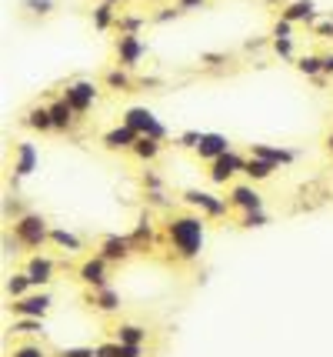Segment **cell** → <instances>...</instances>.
I'll return each instance as SVG.
<instances>
[{
    "mask_svg": "<svg viewBox=\"0 0 333 357\" xmlns=\"http://www.w3.org/2000/svg\"><path fill=\"white\" fill-rule=\"evenodd\" d=\"M164 234L177 260H197L200 251H203V240H207V217L197 210L170 214L164 224Z\"/></svg>",
    "mask_w": 333,
    "mask_h": 357,
    "instance_id": "obj_1",
    "label": "cell"
},
{
    "mask_svg": "<svg viewBox=\"0 0 333 357\" xmlns=\"http://www.w3.org/2000/svg\"><path fill=\"white\" fill-rule=\"evenodd\" d=\"M50 227L44 214H24L20 221H14V238L20 240V247H31V251H40L44 244H50Z\"/></svg>",
    "mask_w": 333,
    "mask_h": 357,
    "instance_id": "obj_2",
    "label": "cell"
},
{
    "mask_svg": "<svg viewBox=\"0 0 333 357\" xmlns=\"http://www.w3.org/2000/svg\"><path fill=\"white\" fill-rule=\"evenodd\" d=\"M120 124H127V127L137 131L140 137L160 140V144L166 140V127L160 124V117H157L150 107H127V110H123V117H120Z\"/></svg>",
    "mask_w": 333,
    "mask_h": 357,
    "instance_id": "obj_3",
    "label": "cell"
},
{
    "mask_svg": "<svg viewBox=\"0 0 333 357\" xmlns=\"http://www.w3.org/2000/svg\"><path fill=\"white\" fill-rule=\"evenodd\" d=\"M180 201L187 207H194L197 214H203L207 221H214V217H227V210H230V204H227V197H216V194H210V190H183Z\"/></svg>",
    "mask_w": 333,
    "mask_h": 357,
    "instance_id": "obj_4",
    "label": "cell"
},
{
    "mask_svg": "<svg viewBox=\"0 0 333 357\" xmlns=\"http://www.w3.org/2000/svg\"><path fill=\"white\" fill-rule=\"evenodd\" d=\"M114 53H117V67H140V60L147 57V40L140 34H120L114 44Z\"/></svg>",
    "mask_w": 333,
    "mask_h": 357,
    "instance_id": "obj_5",
    "label": "cell"
},
{
    "mask_svg": "<svg viewBox=\"0 0 333 357\" xmlns=\"http://www.w3.org/2000/svg\"><path fill=\"white\" fill-rule=\"evenodd\" d=\"M207 177H210V184H230L237 174H244V167H247V157L244 153H223V157H216L214 164H207Z\"/></svg>",
    "mask_w": 333,
    "mask_h": 357,
    "instance_id": "obj_6",
    "label": "cell"
},
{
    "mask_svg": "<svg viewBox=\"0 0 333 357\" xmlns=\"http://www.w3.org/2000/svg\"><path fill=\"white\" fill-rule=\"evenodd\" d=\"M97 97H100V90L94 81H74V84L64 87V101L77 110V117H83V114L97 103Z\"/></svg>",
    "mask_w": 333,
    "mask_h": 357,
    "instance_id": "obj_7",
    "label": "cell"
},
{
    "mask_svg": "<svg viewBox=\"0 0 333 357\" xmlns=\"http://www.w3.org/2000/svg\"><path fill=\"white\" fill-rule=\"evenodd\" d=\"M227 204L237 214H253V210H264V194L253 184H233L230 194H227Z\"/></svg>",
    "mask_w": 333,
    "mask_h": 357,
    "instance_id": "obj_8",
    "label": "cell"
},
{
    "mask_svg": "<svg viewBox=\"0 0 333 357\" xmlns=\"http://www.w3.org/2000/svg\"><path fill=\"white\" fill-rule=\"evenodd\" d=\"M230 151H233L230 137L214 134V131H203V134H200V144L194 147V153H197L203 164H214L216 157H223V153H230Z\"/></svg>",
    "mask_w": 333,
    "mask_h": 357,
    "instance_id": "obj_9",
    "label": "cell"
},
{
    "mask_svg": "<svg viewBox=\"0 0 333 357\" xmlns=\"http://www.w3.org/2000/svg\"><path fill=\"white\" fill-rule=\"evenodd\" d=\"M107 271H110V264H107L100 254H94L77 267V277H80V284L97 290V288H107Z\"/></svg>",
    "mask_w": 333,
    "mask_h": 357,
    "instance_id": "obj_10",
    "label": "cell"
},
{
    "mask_svg": "<svg viewBox=\"0 0 333 357\" xmlns=\"http://www.w3.org/2000/svg\"><path fill=\"white\" fill-rule=\"evenodd\" d=\"M40 167V151L33 140H20L14 147V177H31Z\"/></svg>",
    "mask_w": 333,
    "mask_h": 357,
    "instance_id": "obj_11",
    "label": "cell"
},
{
    "mask_svg": "<svg viewBox=\"0 0 333 357\" xmlns=\"http://www.w3.org/2000/svg\"><path fill=\"white\" fill-rule=\"evenodd\" d=\"M97 254L103 257L107 264H123V260H127L130 254H137V251H133L130 238H120V234H110V238H103V240H100Z\"/></svg>",
    "mask_w": 333,
    "mask_h": 357,
    "instance_id": "obj_12",
    "label": "cell"
},
{
    "mask_svg": "<svg viewBox=\"0 0 333 357\" xmlns=\"http://www.w3.org/2000/svg\"><path fill=\"white\" fill-rule=\"evenodd\" d=\"M14 314L17 317H47L50 310V294H44V290H33V294H27V297H20V301H14Z\"/></svg>",
    "mask_w": 333,
    "mask_h": 357,
    "instance_id": "obj_13",
    "label": "cell"
},
{
    "mask_svg": "<svg viewBox=\"0 0 333 357\" xmlns=\"http://www.w3.org/2000/svg\"><path fill=\"white\" fill-rule=\"evenodd\" d=\"M140 140V134L137 131H130L127 124H117V127H110L107 134L100 137V144H103V151H133V144Z\"/></svg>",
    "mask_w": 333,
    "mask_h": 357,
    "instance_id": "obj_14",
    "label": "cell"
},
{
    "mask_svg": "<svg viewBox=\"0 0 333 357\" xmlns=\"http://www.w3.org/2000/svg\"><path fill=\"white\" fill-rule=\"evenodd\" d=\"M24 271H27V277L33 281V288H47L50 281H53V271H57V264H53L50 257H44V254H33V257H27Z\"/></svg>",
    "mask_w": 333,
    "mask_h": 357,
    "instance_id": "obj_15",
    "label": "cell"
},
{
    "mask_svg": "<svg viewBox=\"0 0 333 357\" xmlns=\"http://www.w3.org/2000/svg\"><path fill=\"white\" fill-rule=\"evenodd\" d=\"M280 17L290 20L293 27H297V24H314L316 20V3L314 0H290V3H283L280 7Z\"/></svg>",
    "mask_w": 333,
    "mask_h": 357,
    "instance_id": "obj_16",
    "label": "cell"
},
{
    "mask_svg": "<svg viewBox=\"0 0 333 357\" xmlns=\"http://www.w3.org/2000/svg\"><path fill=\"white\" fill-rule=\"evenodd\" d=\"M250 153H253V157H264V160H270L277 170L297 160V153H293V151H287V147H266V144H250Z\"/></svg>",
    "mask_w": 333,
    "mask_h": 357,
    "instance_id": "obj_17",
    "label": "cell"
},
{
    "mask_svg": "<svg viewBox=\"0 0 333 357\" xmlns=\"http://www.w3.org/2000/svg\"><path fill=\"white\" fill-rule=\"evenodd\" d=\"M47 107H50V120H53V131H60V134H64V131H70V127H74V120H77V110H74V107H70L64 97H57V101L47 103Z\"/></svg>",
    "mask_w": 333,
    "mask_h": 357,
    "instance_id": "obj_18",
    "label": "cell"
},
{
    "mask_svg": "<svg viewBox=\"0 0 333 357\" xmlns=\"http://www.w3.org/2000/svg\"><path fill=\"white\" fill-rule=\"evenodd\" d=\"M24 124H27L31 131H37V134H50V131H53L50 107H31V110H27V117H24Z\"/></svg>",
    "mask_w": 333,
    "mask_h": 357,
    "instance_id": "obj_19",
    "label": "cell"
},
{
    "mask_svg": "<svg viewBox=\"0 0 333 357\" xmlns=\"http://www.w3.org/2000/svg\"><path fill=\"white\" fill-rule=\"evenodd\" d=\"M244 174H247L250 181H270V177L277 174V167H273L270 160H264V157H253V153H247V167H244Z\"/></svg>",
    "mask_w": 333,
    "mask_h": 357,
    "instance_id": "obj_20",
    "label": "cell"
},
{
    "mask_svg": "<svg viewBox=\"0 0 333 357\" xmlns=\"http://www.w3.org/2000/svg\"><path fill=\"white\" fill-rule=\"evenodd\" d=\"M94 307H97L100 314H114L117 307H120V294H117L110 284H107V288H97L94 290Z\"/></svg>",
    "mask_w": 333,
    "mask_h": 357,
    "instance_id": "obj_21",
    "label": "cell"
},
{
    "mask_svg": "<svg viewBox=\"0 0 333 357\" xmlns=\"http://www.w3.org/2000/svg\"><path fill=\"white\" fill-rule=\"evenodd\" d=\"M133 244V251H150V244H153V224H150V217H144V221L133 227V234H127Z\"/></svg>",
    "mask_w": 333,
    "mask_h": 357,
    "instance_id": "obj_22",
    "label": "cell"
},
{
    "mask_svg": "<svg viewBox=\"0 0 333 357\" xmlns=\"http://www.w3.org/2000/svg\"><path fill=\"white\" fill-rule=\"evenodd\" d=\"M160 151H164V144L160 140H150V137H140L137 144H133V157L137 160H144V164H150V160H157L160 157Z\"/></svg>",
    "mask_w": 333,
    "mask_h": 357,
    "instance_id": "obj_23",
    "label": "cell"
},
{
    "mask_svg": "<svg viewBox=\"0 0 333 357\" xmlns=\"http://www.w3.org/2000/svg\"><path fill=\"white\" fill-rule=\"evenodd\" d=\"M7 294H10L14 301H20V297H27V294H33V281L27 277V271L10 274V277H7Z\"/></svg>",
    "mask_w": 333,
    "mask_h": 357,
    "instance_id": "obj_24",
    "label": "cell"
},
{
    "mask_svg": "<svg viewBox=\"0 0 333 357\" xmlns=\"http://www.w3.org/2000/svg\"><path fill=\"white\" fill-rule=\"evenodd\" d=\"M117 17H120V14L114 10V3H103V0H100L97 7H94V27H97V31L117 27Z\"/></svg>",
    "mask_w": 333,
    "mask_h": 357,
    "instance_id": "obj_25",
    "label": "cell"
},
{
    "mask_svg": "<svg viewBox=\"0 0 333 357\" xmlns=\"http://www.w3.org/2000/svg\"><path fill=\"white\" fill-rule=\"evenodd\" d=\"M297 70L307 77H323V53H300Z\"/></svg>",
    "mask_w": 333,
    "mask_h": 357,
    "instance_id": "obj_26",
    "label": "cell"
},
{
    "mask_svg": "<svg viewBox=\"0 0 333 357\" xmlns=\"http://www.w3.org/2000/svg\"><path fill=\"white\" fill-rule=\"evenodd\" d=\"M50 244H57V247H64V251H83V240L77 234H70L64 227H53L50 231Z\"/></svg>",
    "mask_w": 333,
    "mask_h": 357,
    "instance_id": "obj_27",
    "label": "cell"
},
{
    "mask_svg": "<svg viewBox=\"0 0 333 357\" xmlns=\"http://www.w3.org/2000/svg\"><path fill=\"white\" fill-rule=\"evenodd\" d=\"M117 340L120 344H144L147 340V327H140V324H120L117 327Z\"/></svg>",
    "mask_w": 333,
    "mask_h": 357,
    "instance_id": "obj_28",
    "label": "cell"
},
{
    "mask_svg": "<svg viewBox=\"0 0 333 357\" xmlns=\"http://www.w3.org/2000/svg\"><path fill=\"white\" fill-rule=\"evenodd\" d=\"M103 84L110 87V90H130L133 81H130V70L127 67H114L107 70V77H103Z\"/></svg>",
    "mask_w": 333,
    "mask_h": 357,
    "instance_id": "obj_29",
    "label": "cell"
},
{
    "mask_svg": "<svg viewBox=\"0 0 333 357\" xmlns=\"http://www.w3.org/2000/svg\"><path fill=\"white\" fill-rule=\"evenodd\" d=\"M144 24H147L144 14H120V17H117V31H120V34H140Z\"/></svg>",
    "mask_w": 333,
    "mask_h": 357,
    "instance_id": "obj_30",
    "label": "cell"
},
{
    "mask_svg": "<svg viewBox=\"0 0 333 357\" xmlns=\"http://www.w3.org/2000/svg\"><path fill=\"white\" fill-rule=\"evenodd\" d=\"M10 331L14 334H44V321L40 317H17Z\"/></svg>",
    "mask_w": 333,
    "mask_h": 357,
    "instance_id": "obj_31",
    "label": "cell"
},
{
    "mask_svg": "<svg viewBox=\"0 0 333 357\" xmlns=\"http://www.w3.org/2000/svg\"><path fill=\"white\" fill-rule=\"evenodd\" d=\"M273 53H277L280 60H297V57H293V37H277V40H273Z\"/></svg>",
    "mask_w": 333,
    "mask_h": 357,
    "instance_id": "obj_32",
    "label": "cell"
},
{
    "mask_svg": "<svg viewBox=\"0 0 333 357\" xmlns=\"http://www.w3.org/2000/svg\"><path fill=\"white\" fill-rule=\"evenodd\" d=\"M10 357H47V354H44L40 344H17L14 351H10Z\"/></svg>",
    "mask_w": 333,
    "mask_h": 357,
    "instance_id": "obj_33",
    "label": "cell"
},
{
    "mask_svg": "<svg viewBox=\"0 0 333 357\" xmlns=\"http://www.w3.org/2000/svg\"><path fill=\"white\" fill-rule=\"evenodd\" d=\"M24 10H31V14H40V17H47L50 10H53V0H24Z\"/></svg>",
    "mask_w": 333,
    "mask_h": 357,
    "instance_id": "obj_34",
    "label": "cell"
},
{
    "mask_svg": "<svg viewBox=\"0 0 333 357\" xmlns=\"http://www.w3.org/2000/svg\"><path fill=\"white\" fill-rule=\"evenodd\" d=\"M264 224H270V217H266L264 210H253V214H240V227H264Z\"/></svg>",
    "mask_w": 333,
    "mask_h": 357,
    "instance_id": "obj_35",
    "label": "cell"
},
{
    "mask_svg": "<svg viewBox=\"0 0 333 357\" xmlns=\"http://www.w3.org/2000/svg\"><path fill=\"white\" fill-rule=\"evenodd\" d=\"M200 134H203V131H187V134H180L177 137V147H197Z\"/></svg>",
    "mask_w": 333,
    "mask_h": 357,
    "instance_id": "obj_36",
    "label": "cell"
},
{
    "mask_svg": "<svg viewBox=\"0 0 333 357\" xmlns=\"http://www.w3.org/2000/svg\"><path fill=\"white\" fill-rule=\"evenodd\" d=\"M277 37H293V24L280 17L277 24H273V40H277Z\"/></svg>",
    "mask_w": 333,
    "mask_h": 357,
    "instance_id": "obj_37",
    "label": "cell"
},
{
    "mask_svg": "<svg viewBox=\"0 0 333 357\" xmlns=\"http://www.w3.org/2000/svg\"><path fill=\"white\" fill-rule=\"evenodd\" d=\"M180 14H183L180 7H160V14H157L153 20H157V24H166V20H177Z\"/></svg>",
    "mask_w": 333,
    "mask_h": 357,
    "instance_id": "obj_38",
    "label": "cell"
},
{
    "mask_svg": "<svg viewBox=\"0 0 333 357\" xmlns=\"http://www.w3.org/2000/svg\"><path fill=\"white\" fill-rule=\"evenodd\" d=\"M314 34L316 37H333V20H314Z\"/></svg>",
    "mask_w": 333,
    "mask_h": 357,
    "instance_id": "obj_39",
    "label": "cell"
},
{
    "mask_svg": "<svg viewBox=\"0 0 333 357\" xmlns=\"http://www.w3.org/2000/svg\"><path fill=\"white\" fill-rule=\"evenodd\" d=\"M120 357H144V344H120Z\"/></svg>",
    "mask_w": 333,
    "mask_h": 357,
    "instance_id": "obj_40",
    "label": "cell"
},
{
    "mask_svg": "<svg viewBox=\"0 0 333 357\" xmlns=\"http://www.w3.org/2000/svg\"><path fill=\"white\" fill-rule=\"evenodd\" d=\"M60 357H97V351H94V347H70V351H64Z\"/></svg>",
    "mask_w": 333,
    "mask_h": 357,
    "instance_id": "obj_41",
    "label": "cell"
},
{
    "mask_svg": "<svg viewBox=\"0 0 333 357\" xmlns=\"http://www.w3.org/2000/svg\"><path fill=\"white\" fill-rule=\"evenodd\" d=\"M203 3H207V0H177L180 10H203Z\"/></svg>",
    "mask_w": 333,
    "mask_h": 357,
    "instance_id": "obj_42",
    "label": "cell"
},
{
    "mask_svg": "<svg viewBox=\"0 0 333 357\" xmlns=\"http://www.w3.org/2000/svg\"><path fill=\"white\" fill-rule=\"evenodd\" d=\"M144 184H147L150 190H160V177H157V174H150V170H147V174H144Z\"/></svg>",
    "mask_w": 333,
    "mask_h": 357,
    "instance_id": "obj_43",
    "label": "cell"
},
{
    "mask_svg": "<svg viewBox=\"0 0 333 357\" xmlns=\"http://www.w3.org/2000/svg\"><path fill=\"white\" fill-rule=\"evenodd\" d=\"M323 74H333V51L323 53Z\"/></svg>",
    "mask_w": 333,
    "mask_h": 357,
    "instance_id": "obj_44",
    "label": "cell"
},
{
    "mask_svg": "<svg viewBox=\"0 0 333 357\" xmlns=\"http://www.w3.org/2000/svg\"><path fill=\"white\" fill-rule=\"evenodd\" d=\"M103 3H114V7H120V3H123V0H103Z\"/></svg>",
    "mask_w": 333,
    "mask_h": 357,
    "instance_id": "obj_45",
    "label": "cell"
}]
</instances>
